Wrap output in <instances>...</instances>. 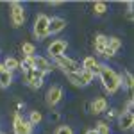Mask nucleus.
Masks as SVG:
<instances>
[{"label": "nucleus", "mask_w": 134, "mask_h": 134, "mask_svg": "<svg viewBox=\"0 0 134 134\" xmlns=\"http://www.w3.org/2000/svg\"><path fill=\"white\" fill-rule=\"evenodd\" d=\"M97 73H98V77H100V82H102L104 90L109 93V95L118 93V90L122 88V77L114 72L113 68H109L107 64H100Z\"/></svg>", "instance_id": "f257e3e1"}, {"label": "nucleus", "mask_w": 134, "mask_h": 134, "mask_svg": "<svg viewBox=\"0 0 134 134\" xmlns=\"http://www.w3.org/2000/svg\"><path fill=\"white\" fill-rule=\"evenodd\" d=\"M48 21H50V18L47 14H38L36 16L34 27H32V34H34L36 40H45L47 36H50L48 34Z\"/></svg>", "instance_id": "f03ea898"}, {"label": "nucleus", "mask_w": 134, "mask_h": 134, "mask_svg": "<svg viewBox=\"0 0 134 134\" xmlns=\"http://www.w3.org/2000/svg\"><path fill=\"white\" fill-rule=\"evenodd\" d=\"M54 63H55V66L61 68L66 75H68V73H79L81 72V63L73 61L72 57H68V55H59V57L54 59Z\"/></svg>", "instance_id": "7ed1b4c3"}, {"label": "nucleus", "mask_w": 134, "mask_h": 134, "mask_svg": "<svg viewBox=\"0 0 134 134\" xmlns=\"http://www.w3.org/2000/svg\"><path fill=\"white\" fill-rule=\"evenodd\" d=\"M23 81L31 86L32 90H38L43 86V81H45V73L36 70V68H29V70H23Z\"/></svg>", "instance_id": "20e7f679"}, {"label": "nucleus", "mask_w": 134, "mask_h": 134, "mask_svg": "<svg viewBox=\"0 0 134 134\" xmlns=\"http://www.w3.org/2000/svg\"><path fill=\"white\" fill-rule=\"evenodd\" d=\"M13 132L14 134H32L34 132V127L20 113H14V118H13Z\"/></svg>", "instance_id": "39448f33"}, {"label": "nucleus", "mask_w": 134, "mask_h": 134, "mask_svg": "<svg viewBox=\"0 0 134 134\" xmlns=\"http://www.w3.org/2000/svg\"><path fill=\"white\" fill-rule=\"evenodd\" d=\"M11 7V21H13V27H21L25 23V9L20 2H11L9 4Z\"/></svg>", "instance_id": "423d86ee"}, {"label": "nucleus", "mask_w": 134, "mask_h": 134, "mask_svg": "<svg viewBox=\"0 0 134 134\" xmlns=\"http://www.w3.org/2000/svg\"><path fill=\"white\" fill-rule=\"evenodd\" d=\"M68 48V43L64 41V40H54V41L48 45V55H50L52 59H55V57H59V55H64V52Z\"/></svg>", "instance_id": "0eeeda50"}, {"label": "nucleus", "mask_w": 134, "mask_h": 134, "mask_svg": "<svg viewBox=\"0 0 134 134\" xmlns=\"http://www.w3.org/2000/svg\"><path fill=\"white\" fill-rule=\"evenodd\" d=\"M61 98H63V88L61 86H52V88H48V91H47V105L48 107L57 105V104L61 102Z\"/></svg>", "instance_id": "6e6552de"}, {"label": "nucleus", "mask_w": 134, "mask_h": 134, "mask_svg": "<svg viewBox=\"0 0 134 134\" xmlns=\"http://www.w3.org/2000/svg\"><path fill=\"white\" fill-rule=\"evenodd\" d=\"M120 48H122V40L116 38V36H111V38H107V47L102 52V55L104 57H113Z\"/></svg>", "instance_id": "1a4fd4ad"}, {"label": "nucleus", "mask_w": 134, "mask_h": 134, "mask_svg": "<svg viewBox=\"0 0 134 134\" xmlns=\"http://www.w3.org/2000/svg\"><path fill=\"white\" fill-rule=\"evenodd\" d=\"M118 125L122 131H131L134 125V113L131 111H122L118 114Z\"/></svg>", "instance_id": "9d476101"}, {"label": "nucleus", "mask_w": 134, "mask_h": 134, "mask_svg": "<svg viewBox=\"0 0 134 134\" xmlns=\"http://www.w3.org/2000/svg\"><path fill=\"white\" fill-rule=\"evenodd\" d=\"M66 29V20L61 16H52L48 21V34H57Z\"/></svg>", "instance_id": "9b49d317"}, {"label": "nucleus", "mask_w": 134, "mask_h": 134, "mask_svg": "<svg viewBox=\"0 0 134 134\" xmlns=\"http://www.w3.org/2000/svg\"><path fill=\"white\" fill-rule=\"evenodd\" d=\"M34 68L36 70H40V72H43L45 75L48 72H52V64L48 59H45V57H41V55H34Z\"/></svg>", "instance_id": "f8f14e48"}, {"label": "nucleus", "mask_w": 134, "mask_h": 134, "mask_svg": "<svg viewBox=\"0 0 134 134\" xmlns=\"http://www.w3.org/2000/svg\"><path fill=\"white\" fill-rule=\"evenodd\" d=\"M90 109H91L93 114H100V113H105L107 111V100L104 98V97H98V98H95L90 105Z\"/></svg>", "instance_id": "ddd939ff"}, {"label": "nucleus", "mask_w": 134, "mask_h": 134, "mask_svg": "<svg viewBox=\"0 0 134 134\" xmlns=\"http://www.w3.org/2000/svg\"><path fill=\"white\" fill-rule=\"evenodd\" d=\"M98 66H100V63L97 61L95 57H91V55H88V57H84L82 64H81V70H86V72L97 73V72H98Z\"/></svg>", "instance_id": "4468645a"}, {"label": "nucleus", "mask_w": 134, "mask_h": 134, "mask_svg": "<svg viewBox=\"0 0 134 134\" xmlns=\"http://www.w3.org/2000/svg\"><path fill=\"white\" fill-rule=\"evenodd\" d=\"M105 47H107V36H105V34H97V36H95V50H97V54L102 55V52L105 50Z\"/></svg>", "instance_id": "2eb2a0df"}, {"label": "nucleus", "mask_w": 134, "mask_h": 134, "mask_svg": "<svg viewBox=\"0 0 134 134\" xmlns=\"http://www.w3.org/2000/svg\"><path fill=\"white\" fill-rule=\"evenodd\" d=\"M11 84H13V72L9 70L0 72V88H9Z\"/></svg>", "instance_id": "dca6fc26"}, {"label": "nucleus", "mask_w": 134, "mask_h": 134, "mask_svg": "<svg viewBox=\"0 0 134 134\" xmlns=\"http://www.w3.org/2000/svg\"><path fill=\"white\" fill-rule=\"evenodd\" d=\"M4 68L9 70V72H14V70L20 68V61H18L16 57H7V59L4 61Z\"/></svg>", "instance_id": "f3484780"}, {"label": "nucleus", "mask_w": 134, "mask_h": 134, "mask_svg": "<svg viewBox=\"0 0 134 134\" xmlns=\"http://www.w3.org/2000/svg\"><path fill=\"white\" fill-rule=\"evenodd\" d=\"M21 52H23V57H32L36 54V45L34 43H23L21 45Z\"/></svg>", "instance_id": "a211bd4d"}, {"label": "nucleus", "mask_w": 134, "mask_h": 134, "mask_svg": "<svg viewBox=\"0 0 134 134\" xmlns=\"http://www.w3.org/2000/svg\"><path fill=\"white\" fill-rule=\"evenodd\" d=\"M29 124L34 127V125H40L41 124V120H43V114L40 113V111H31V114H29Z\"/></svg>", "instance_id": "6ab92c4d"}, {"label": "nucleus", "mask_w": 134, "mask_h": 134, "mask_svg": "<svg viewBox=\"0 0 134 134\" xmlns=\"http://www.w3.org/2000/svg\"><path fill=\"white\" fill-rule=\"evenodd\" d=\"M95 131H97V134H111V127H109L107 122L100 120V122L97 124V127H95Z\"/></svg>", "instance_id": "aec40b11"}, {"label": "nucleus", "mask_w": 134, "mask_h": 134, "mask_svg": "<svg viewBox=\"0 0 134 134\" xmlns=\"http://www.w3.org/2000/svg\"><path fill=\"white\" fill-rule=\"evenodd\" d=\"M79 75H81V81H82L84 86H88V84H90L93 79H95V73L86 72V70H81V72H79Z\"/></svg>", "instance_id": "412c9836"}, {"label": "nucleus", "mask_w": 134, "mask_h": 134, "mask_svg": "<svg viewBox=\"0 0 134 134\" xmlns=\"http://www.w3.org/2000/svg\"><path fill=\"white\" fill-rule=\"evenodd\" d=\"M93 11H95V14H105L107 13V4L105 2H95Z\"/></svg>", "instance_id": "4be33fe9"}, {"label": "nucleus", "mask_w": 134, "mask_h": 134, "mask_svg": "<svg viewBox=\"0 0 134 134\" xmlns=\"http://www.w3.org/2000/svg\"><path fill=\"white\" fill-rule=\"evenodd\" d=\"M66 77H68V81H70V82H72L73 86L84 88V84H82V81H81V75H79V73H68Z\"/></svg>", "instance_id": "5701e85b"}, {"label": "nucleus", "mask_w": 134, "mask_h": 134, "mask_svg": "<svg viewBox=\"0 0 134 134\" xmlns=\"http://www.w3.org/2000/svg\"><path fill=\"white\" fill-rule=\"evenodd\" d=\"M120 77H122V79H125V88H127V90L131 91V90H132V84H134L132 73H131V72H125L124 75H120Z\"/></svg>", "instance_id": "b1692460"}, {"label": "nucleus", "mask_w": 134, "mask_h": 134, "mask_svg": "<svg viewBox=\"0 0 134 134\" xmlns=\"http://www.w3.org/2000/svg\"><path fill=\"white\" fill-rule=\"evenodd\" d=\"M55 134H73V129L70 125H59L55 129Z\"/></svg>", "instance_id": "393cba45"}, {"label": "nucleus", "mask_w": 134, "mask_h": 134, "mask_svg": "<svg viewBox=\"0 0 134 134\" xmlns=\"http://www.w3.org/2000/svg\"><path fill=\"white\" fill-rule=\"evenodd\" d=\"M105 113H107V120H113V118H116V116H118L116 109H109V111H105Z\"/></svg>", "instance_id": "a878e982"}, {"label": "nucleus", "mask_w": 134, "mask_h": 134, "mask_svg": "<svg viewBox=\"0 0 134 134\" xmlns=\"http://www.w3.org/2000/svg\"><path fill=\"white\" fill-rule=\"evenodd\" d=\"M132 107H134V100H132V98H129L127 104H125V111H131V113H132Z\"/></svg>", "instance_id": "bb28decb"}, {"label": "nucleus", "mask_w": 134, "mask_h": 134, "mask_svg": "<svg viewBox=\"0 0 134 134\" xmlns=\"http://www.w3.org/2000/svg\"><path fill=\"white\" fill-rule=\"evenodd\" d=\"M47 4L52 5V7H57V5H61L63 2H61V0H50V2H47Z\"/></svg>", "instance_id": "cd10ccee"}, {"label": "nucleus", "mask_w": 134, "mask_h": 134, "mask_svg": "<svg viewBox=\"0 0 134 134\" xmlns=\"http://www.w3.org/2000/svg\"><path fill=\"white\" fill-rule=\"evenodd\" d=\"M50 120H54V122H55V120H59V113H52L50 114Z\"/></svg>", "instance_id": "c85d7f7f"}, {"label": "nucleus", "mask_w": 134, "mask_h": 134, "mask_svg": "<svg viewBox=\"0 0 134 134\" xmlns=\"http://www.w3.org/2000/svg\"><path fill=\"white\" fill-rule=\"evenodd\" d=\"M86 134H97V131L95 129H90V131H86Z\"/></svg>", "instance_id": "c756f323"}, {"label": "nucleus", "mask_w": 134, "mask_h": 134, "mask_svg": "<svg viewBox=\"0 0 134 134\" xmlns=\"http://www.w3.org/2000/svg\"><path fill=\"white\" fill-rule=\"evenodd\" d=\"M5 68H4V63H0V72H4Z\"/></svg>", "instance_id": "7c9ffc66"}, {"label": "nucleus", "mask_w": 134, "mask_h": 134, "mask_svg": "<svg viewBox=\"0 0 134 134\" xmlns=\"http://www.w3.org/2000/svg\"><path fill=\"white\" fill-rule=\"evenodd\" d=\"M0 134H5V132H0Z\"/></svg>", "instance_id": "2f4dec72"}]
</instances>
